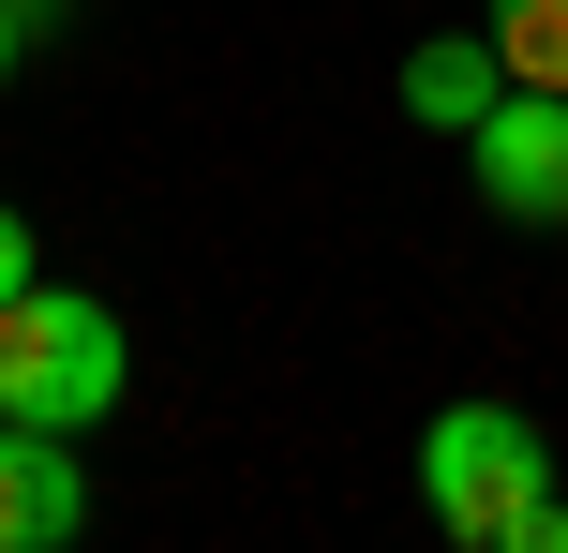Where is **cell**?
<instances>
[{"label":"cell","mask_w":568,"mask_h":553,"mask_svg":"<svg viewBox=\"0 0 568 553\" xmlns=\"http://www.w3.org/2000/svg\"><path fill=\"white\" fill-rule=\"evenodd\" d=\"M494 90H509L494 30H464V45H419V60H404V120H434V135H479Z\"/></svg>","instance_id":"5"},{"label":"cell","mask_w":568,"mask_h":553,"mask_svg":"<svg viewBox=\"0 0 568 553\" xmlns=\"http://www.w3.org/2000/svg\"><path fill=\"white\" fill-rule=\"evenodd\" d=\"M494 553H568V494H539V509H524V524L494 539Z\"/></svg>","instance_id":"7"},{"label":"cell","mask_w":568,"mask_h":553,"mask_svg":"<svg viewBox=\"0 0 568 553\" xmlns=\"http://www.w3.org/2000/svg\"><path fill=\"white\" fill-rule=\"evenodd\" d=\"M464 150H479V195L509 225H568V90H494V120Z\"/></svg>","instance_id":"3"},{"label":"cell","mask_w":568,"mask_h":553,"mask_svg":"<svg viewBox=\"0 0 568 553\" xmlns=\"http://www.w3.org/2000/svg\"><path fill=\"white\" fill-rule=\"evenodd\" d=\"M16 285H30V225L0 209V299H16Z\"/></svg>","instance_id":"9"},{"label":"cell","mask_w":568,"mask_h":553,"mask_svg":"<svg viewBox=\"0 0 568 553\" xmlns=\"http://www.w3.org/2000/svg\"><path fill=\"white\" fill-rule=\"evenodd\" d=\"M45 16H60V0H0V75L30 60V30H45Z\"/></svg>","instance_id":"8"},{"label":"cell","mask_w":568,"mask_h":553,"mask_svg":"<svg viewBox=\"0 0 568 553\" xmlns=\"http://www.w3.org/2000/svg\"><path fill=\"white\" fill-rule=\"evenodd\" d=\"M120 404V315L75 285H16L0 299V419L30 434H90Z\"/></svg>","instance_id":"1"},{"label":"cell","mask_w":568,"mask_h":553,"mask_svg":"<svg viewBox=\"0 0 568 553\" xmlns=\"http://www.w3.org/2000/svg\"><path fill=\"white\" fill-rule=\"evenodd\" d=\"M539 494H554V449H539L524 404H449V419L419 434V509H434L464 553H494Z\"/></svg>","instance_id":"2"},{"label":"cell","mask_w":568,"mask_h":553,"mask_svg":"<svg viewBox=\"0 0 568 553\" xmlns=\"http://www.w3.org/2000/svg\"><path fill=\"white\" fill-rule=\"evenodd\" d=\"M75 524H90L75 434H30V419H0V553H75Z\"/></svg>","instance_id":"4"},{"label":"cell","mask_w":568,"mask_h":553,"mask_svg":"<svg viewBox=\"0 0 568 553\" xmlns=\"http://www.w3.org/2000/svg\"><path fill=\"white\" fill-rule=\"evenodd\" d=\"M494 60H509V90H568V0H494Z\"/></svg>","instance_id":"6"}]
</instances>
